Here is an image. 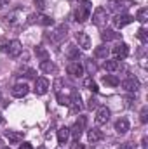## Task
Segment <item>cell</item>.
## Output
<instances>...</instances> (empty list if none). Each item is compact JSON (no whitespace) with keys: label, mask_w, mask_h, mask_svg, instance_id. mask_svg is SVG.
I'll return each instance as SVG.
<instances>
[{"label":"cell","mask_w":148,"mask_h":149,"mask_svg":"<svg viewBox=\"0 0 148 149\" xmlns=\"http://www.w3.org/2000/svg\"><path fill=\"white\" fill-rule=\"evenodd\" d=\"M2 149H11V148H9V146H7V148H2Z\"/></svg>","instance_id":"obj_44"},{"label":"cell","mask_w":148,"mask_h":149,"mask_svg":"<svg viewBox=\"0 0 148 149\" xmlns=\"http://www.w3.org/2000/svg\"><path fill=\"white\" fill-rule=\"evenodd\" d=\"M66 57H68L70 61H78V59H80V49H78L77 45H70L68 50H66Z\"/></svg>","instance_id":"obj_24"},{"label":"cell","mask_w":148,"mask_h":149,"mask_svg":"<svg viewBox=\"0 0 148 149\" xmlns=\"http://www.w3.org/2000/svg\"><path fill=\"white\" fill-rule=\"evenodd\" d=\"M66 35H68V26H66V24H59V26L54 28V31L49 35V38H51L52 42H61Z\"/></svg>","instance_id":"obj_11"},{"label":"cell","mask_w":148,"mask_h":149,"mask_svg":"<svg viewBox=\"0 0 148 149\" xmlns=\"http://www.w3.org/2000/svg\"><path fill=\"white\" fill-rule=\"evenodd\" d=\"M4 123V116H2V113H0V125Z\"/></svg>","instance_id":"obj_43"},{"label":"cell","mask_w":148,"mask_h":149,"mask_svg":"<svg viewBox=\"0 0 148 149\" xmlns=\"http://www.w3.org/2000/svg\"><path fill=\"white\" fill-rule=\"evenodd\" d=\"M103 83L108 85V87H118L120 85V78L115 76V74H106V76H103Z\"/></svg>","instance_id":"obj_27"},{"label":"cell","mask_w":148,"mask_h":149,"mask_svg":"<svg viewBox=\"0 0 148 149\" xmlns=\"http://www.w3.org/2000/svg\"><path fill=\"white\" fill-rule=\"evenodd\" d=\"M91 10H92V3L91 0H80V5L77 7L75 10V21L78 23H85L91 16Z\"/></svg>","instance_id":"obj_1"},{"label":"cell","mask_w":148,"mask_h":149,"mask_svg":"<svg viewBox=\"0 0 148 149\" xmlns=\"http://www.w3.org/2000/svg\"><path fill=\"white\" fill-rule=\"evenodd\" d=\"M5 139L9 141V144H19L23 141V134L16 132V130H7L5 132Z\"/></svg>","instance_id":"obj_16"},{"label":"cell","mask_w":148,"mask_h":149,"mask_svg":"<svg viewBox=\"0 0 148 149\" xmlns=\"http://www.w3.org/2000/svg\"><path fill=\"white\" fill-rule=\"evenodd\" d=\"M66 71H68V74H72V76H75V78H80L82 74L85 73L84 66H82L78 61H72V63L66 66Z\"/></svg>","instance_id":"obj_14"},{"label":"cell","mask_w":148,"mask_h":149,"mask_svg":"<svg viewBox=\"0 0 148 149\" xmlns=\"http://www.w3.org/2000/svg\"><path fill=\"white\" fill-rule=\"evenodd\" d=\"M40 70H42L44 73H47V74L56 73V71H58L56 64H54L52 61H49V59H45V61H40Z\"/></svg>","instance_id":"obj_21"},{"label":"cell","mask_w":148,"mask_h":149,"mask_svg":"<svg viewBox=\"0 0 148 149\" xmlns=\"http://www.w3.org/2000/svg\"><path fill=\"white\" fill-rule=\"evenodd\" d=\"M0 146H2V137H0Z\"/></svg>","instance_id":"obj_45"},{"label":"cell","mask_w":148,"mask_h":149,"mask_svg":"<svg viewBox=\"0 0 148 149\" xmlns=\"http://www.w3.org/2000/svg\"><path fill=\"white\" fill-rule=\"evenodd\" d=\"M87 108H89V109H96V108H98V99L91 97V99H89V102H87Z\"/></svg>","instance_id":"obj_36"},{"label":"cell","mask_w":148,"mask_h":149,"mask_svg":"<svg viewBox=\"0 0 148 149\" xmlns=\"http://www.w3.org/2000/svg\"><path fill=\"white\" fill-rule=\"evenodd\" d=\"M9 3H11V0H0V10H2L4 7H7Z\"/></svg>","instance_id":"obj_42"},{"label":"cell","mask_w":148,"mask_h":149,"mask_svg":"<svg viewBox=\"0 0 148 149\" xmlns=\"http://www.w3.org/2000/svg\"><path fill=\"white\" fill-rule=\"evenodd\" d=\"M84 85H85V88H89V90H92V92H98V83H96L92 78H85V80H84Z\"/></svg>","instance_id":"obj_32"},{"label":"cell","mask_w":148,"mask_h":149,"mask_svg":"<svg viewBox=\"0 0 148 149\" xmlns=\"http://www.w3.org/2000/svg\"><path fill=\"white\" fill-rule=\"evenodd\" d=\"M87 70H89L91 73H94V71L98 70V68H96V64L92 63V59H87Z\"/></svg>","instance_id":"obj_38"},{"label":"cell","mask_w":148,"mask_h":149,"mask_svg":"<svg viewBox=\"0 0 148 149\" xmlns=\"http://www.w3.org/2000/svg\"><path fill=\"white\" fill-rule=\"evenodd\" d=\"M134 21V17L132 16H129V14H117L115 17H113V26L115 28H124V26H127V24H131Z\"/></svg>","instance_id":"obj_8"},{"label":"cell","mask_w":148,"mask_h":149,"mask_svg":"<svg viewBox=\"0 0 148 149\" xmlns=\"http://www.w3.org/2000/svg\"><path fill=\"white\" fill-rule=\"evenodd\" d=\"M33 2H35V7H37L38 10H44L45 9V2L47 0H33Z\"/></svg>","instance_id":"obj_37"},{"label":"cell","mask_w":148,"mask_h":149,"mask_svg":"<svg viewBox=\"0 0 148 149\" xmlns=\"http://www.w3.org/2000/svg\"><path fill=\"white\" fill-rule=\"evenodd\" d=\"M68 137H70V128L61 127V128L58 130V142H59V144H66Z\"/></svg>","instance_id":"obj_26"},{"label":"cell","mask_w":148,"mask_h":149,"mask_svg":"<svg viewBox=\"0 0 148 149\" xmlns=\"http://www.w3.org/2000/svg\"><path fill=\"white\" fill-rule=\"evenodd\" d=\"M68 106L72 108L73 113H78L82 109V99H80V95H78L77 92H72V97H70V104H68Z\"/></svg>","instance_id":"obj_17"},{"label":"cell","mask_w":148,"mask_h":149,"mask_svg":"<svg viewBox=\"0 0 148 149\" xmlns=\"http://www.w3.org/2000/svg\"><path fill=\"white\" fill-rule=\"evenodd\" d=\"M110 5H111L113 10H120V14H122V10H125L127 7L132 5V2L131 0H118V2H111Z\"/></svg>","instance_id":"obj_23"},{"label":"cell","mask_w":148,"mask_h":149,"mask_svg":"<svg viewBox=\"0 0 148 149\" xmlns=\"http://www.w3.org/2000/svg\"><path fill=\"white\" fill-rule=\"evenodd\" d=\"M136 19H138L140 23H147L148 21V9L147 7L138 9V12H136Z\"/></svg>","instance_id":"obj_29"},{"label":"cell","mask_w":148,"mask_h":149,"mask_svg":"<svg viewBox=\"0 0 148 149\" xmlns=\"http://www.w3.org/2000/svg\"><path fill=\"white\" fill-rule=\"evenodd\" d=\"M140 120H141V123H147L148 121V108L145 106L143 109H141V113H140Z\"/></svg>","instance_id":"obj_34"},{"label":"cell","mask_w":148,"mask_h":149,"mask_svg":"<svg viewBox=\"0 0 148 149\" xmlns=\"http://www.w3.org/2000/svg\"><path fill=\"white\" fill-rule=\"evenodd\" d=\"M103 132L101 130H98V128H92V130H89L87 132V139H89V142L91 144H98L99 141H103Z\"/></svg>","instance_id":"obj_18"},{"label":"cell","mask_w":148,"mask_h":149,"mask_svg":"<svg viewBox=\"0 0 148 149\" xmlns=\"http://www.w3.org/2000/svg\"><path fill=\"white\" fill-rule=\"evenodd\" d=\"M103 68H105L106 71H117V70H118V61H117V59H105Z\"/></svg>","instance_id":"obj_28"},{"label":"cell","mask_w":148,"mask_h":149,"mask_svg":"<svg viewBox=\"0 0 148 149\" xmlns=\"http://www.w3.org/2000/svg\"><path fill=\"white\" fill-rule=\"evenodd\" d=\"M19 149H33V146L30 142H23V144H19Z\"/></svg>","instance_id":"obj_41"},{"label":"cell","mask_w":148,"mask_h":149,"mask_svg":"<svg viewBox=\"0 0 148 149\" xmlns=\"http://www.w3.org/2000/svg\"><path fill=\"white\" fill-rule=\"evenodd\" d=\"M75 40H77V43H78V47H80L82 50H89V49H91V38H89V35H87L85 31L75 33Z\"/></svg>","instance_id":"obj_12"},{"label":"cell","mask_w":148,"mask_h":149,"mask_svg":"<svg viewBox=\"0 0 148 149\" xmlns=\"http://www.w3.org/2000/svg\"><path fill=\"white\" fill-rule=\"evenodd\" d=\"M120 85L125 92H138V88H140V81L134 76H127L124 81H120Z\"/></svg>","instance_id":"obj_9"},{"label":"cell","mask_w":148,"mask_h":149,"mask_svg":"<svg viewBox=\"0 0 148 149\" xmlns=\"http://www.w3.org/2000/svg\"><path fill=\"white\" fill-rule=\"evenodd\" d=\"M96 125H105V123H108V120H110V109L106 108V106H99L98 108V111H96Z\"/></svg>","instance_id":"obj_10"},{"label":"cell","mask_w":148,"mask_h":149,"mask_svg":"<svg viewBox=\"0 0 148 149\" xmlns=\"http://www.w3.org/2000/svg\"><path fill=\"white\" fill-rule=\"evenodd\" d=\"M5 52H7V54H9V57H12V59L19 57V56H21V52H23V45H21V42H19V40H11V42L7 43Z\"/></svg>","instance_id":"obj_5"},{"label":"cell","mask_w":148,"mask_h":149,"mask_svg":"<svg viewBox=\"0 0 148 149\" xmlns=\"http://www.w3.org/2000/svg\"><path fill=\"white\" fill-rule=\"evenodd\" d=\"M35 54H37L42 61L49 59V52H47V49H45L44 45H37V47H35Z\"/></svg>","instance_id":"obj_31"},{"label":"cell","mask_w":148,"mask_h":149,"mask_svg":"<svg viewBox=\"0 0 148 149\" xmlns=\"http://www.w3.org/2000/svg\"><path fill=\"white\" fill-rule=\"evenodd\" d=\"M101 38H103V42H111V40H118L120 38V33H117L115 30H103L101 31Z\"/></svg>","instance_id":"obj_22"},{"label":"cell","mask_w":148,"mask_h":149,"mask_svg":"<svg viewBox=\"0 0 148 149\" xmlns=\"http://www.w3.org/2000/svg\"><path fill=\"white\" fill-rule=\"evenodd\" d=\"M108 19H110V14H108V10L105 7H98L94 10V14H92V23L96 26H99V28H103L108 23Z\"/></svg>","instance_id":"obj_3"},{"label":"cell","mask_w":148,"mask_h":149,"mask_svg":"<svg viewBox=\"0 0 148 149\" xmlns=\"http://www.w3.org/2000/svg\"><path fill=\"white\" fill-rule=\"evenodd\" d=\"M59 90H63V80H61V78H58V80L54 81V92L58 94Z\"/></svg>","instance_id":"obj_35"},{"label":"cell","mask_w":148,"mask_h":149,"mask_svg":"<svg viewBox=\"0 0 148 149\" xmlns=\"http://www.w3.org/2000/svg\"><path fill=\"white\" fill-rule=\"evenodd\" d=\"M28 92H30V87H28L26 83H16V85L12 87V90H11L12 97H16V99H23Z\"/></svg>","instance_id":"obj_15"},{"label":"cell","mask_w":148,"mask_h":149,"mask_svg":"<svg viewBox=\"0 0 148 149\" xmlns=\"http://www.w3.org/2000/svg\"><path fill=\"white\" fill-rule=\"evenodd\" d=\"M118 149H134V144H131V142H124V144H120V148Z\"/></svg>","instance_id":"obj_40"},{"label":"cell","mask_w":148,"mask_h":149,"mask_svg":"<svg viewBox=\"0 0 148 149\" xmlns=\"http://www.w3.org/2000/svg\"><path fill=\"white\" fill-rule=\"evenodd\" d=\"M2 23H4L5 26H9V28H16V26H19V24L23 23V14H21V10L18 9V10L9 12L7 16L2 17Z\"/></svg>","instance_id":"obj_2"},{"label":"cell","mask_w":148,"mask_h":149,"mask_svg":"<svg viewBox=\"0 0 148 149\" xmlns=\"http://www.w3.org/2000/svg\"><path fill=\"white\" fill-rule=\"evenodd\" d=\"M49 80L47 78H44V76H40V78H35V87H33V92L37 94V95H44V94H47L49 92Z\"/></svg>","instance_id":"obj_6"},{"label":"cell","mask_w":148,"mask_h":149,"mask_svg":"<svg viewBox=\"0 0 148 149\" xmlns=\"http://www.w3.org/2000/svg\"><path fill=\"white\" fill-rule=\"evenodd\" d=\"M111 54L115 56L117 61H118V59H125V57L129 56V45L124 43V42H120V43H117V45L111 49Z\"/></svg>","instance_id":"obj_7"},{"label":"cell","mask_w":148,"mask_h":149,"mask_svg":"<svg viewBox=\"0 0 148 149\" xmlns=\"http://www.w3.org/2000/svg\"><path fill=\"white\" fill-rule=\"evenodd\" d=\"M0 102H2V94H0Z\"/></svg>","instance_id":"obj_46"},{"label":"cell","mask_w":148,"mask_h":149,"mask_svg":"<svg viewBox=\"0 0 148 149\" xmlns=\"http://www.w3.org/2000/svg\"><path fill=\"white\" fill-rule=\"evenodd\" d=\"M108 54H110V49L106 45H99L94 50V57H98V59H108Z\"/></svg>","instance_id":"obj_25"},{"label":"cell","mask_w":148,"mask_h":149,"mask_svg":"<svg viewBox=\"0 0 148 149\" xmlns=\"http://www.w3.org/2000/svg\"><path fill=\"white\" fill-rule=\"evenodd\" d=\"M85 125H87V118L80 114V116H78V120L73 123V127L70 128V135L73 137L75 141H78V139H80V135H82V134H84V130H85Z\"/></svg>","instance_id":"obj_4"},{"label":"cell","mask_w":148,"mask_h":149,"mask_svg":"<svg viewBox=\"0 0 148 149\" xmlns=\"http://www.w3.org/2000/svg\"><path fill=\"white\" fill-rule=\"evenodd\" d=\"M72 149H85V146H84L80 141H75L73 144H72Z\"/></svg>","instance_id":"obj_39"},{"label":"cell","mask_w":148,"mask_h":149,"mask_svg":"<svg viewBox=\"0 0 148 149\" xmlns=\"http://www.w3.org/2000/svg\"><path fill=\"white\" fill-rule=\"evenodd\" d=\"M30 23H38L40 26H52L54 19L47 14H37V16H30Z\"/></svg>","instance_id":"obj_13"},{"label":"cell","mask_w":148,"mask_h":149,"mask_svg":"<svg viewBox=\"0 0 148 149\" xmlns=\"http://www.w3.org/2000/svg\"><path fill=\"white\" fill-rule=\"evenodd\" d=\"M115 132H117V134H120V135L127 134V132H129V121H127L125 118L117 120V123H115Z\"/></svg>","instance_id":"obj_20"},{"label":"cell","mask_w":148,"mask_h":149,"mask_svg":"<svg viewBox=\"0 0 148 149\" xmlns=\"http://www.w3.org/2000/svg\"><path fill=\"white\" fill-rule=\"evenodd\" d=\"M70 97H72V95L65 94L63 90H59V92H58V102H59L61 106H68V104H70Z\"/></svg>","instance_id":"obj_30"},{"label":"cell","mask_w":148,"mask_h":149,"mask_svg":"<svg viewBox=\"0 0 148 149\" xmlns=\"http://www.w3.org/2000/svg\"><path fill=\"white\" fill-rule=\"evenodd\" d=\"M138 38H140L143 43H147V42H148V31H147V28H140V30H138Z\"/></svg>","instance_id":"obj_33"},{"label":"cell","mask_w":148,"mask_h":149,"mask_svg":"<svg viewBox=\"0 0 148 149\" xmlns=\"http://www.w3.org/2000/svg\"><path fill=\"white\" fill-rule=\"evenodd\" d=\"M18 76H25V78H30V80H35L37 78V71L33 68H28V66H21L18 71H16Z\"/></svg>","instance_id":"obj_19"}]
</instances>
